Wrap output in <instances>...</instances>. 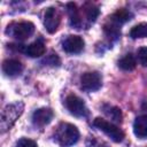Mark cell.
I'll return each mask as SVG.
<instances>
[{"instance_id":"obj_1","label":"cell","mask_w":147,"mask_h":147,"mask_svg":"<svg viewBox=\"0 0 147 147\" xmlns=\"http://www.w3.org/2000/svg\"><path fill=\"white\" fill-rule=\"evenodd\" d=\"M79 139L78 129L70 123H61L55 132V140L62 147H70Z\"/></svg>"},{"instance_id":"obj_2","label":"cell","mask_w":147,"mask_h":147,"mask_svg":"<svg viewBox=\"0 0 147 147\" xmlns=\"http://www.w3.org/2000/svg\"><path fill=\"white\" fill-rule=\"evenodd\" d=\"M23 108H24V105L22 102H15V103L7 105L2 109L1 121H0L1 132H6L7 130H9L14 125L16 119L22 115Z\"/></svg>"},{"instance_id":"obj_3","label":"cell","mask_w":147,"mask_h":147,"mask_svg":"<svg viewBox=\"0 0 147 147\" xmlns=\"http://www.w3.org/2000/svg\"><path fill=\"white\" fill-rule=\"evenodd\" d=\"M93 125L95 127H98L100 131H102L105 134H107L115 142H121L124 139V132L119 127H117L116 125H114L113 123H110L103 118L96 117L93 121Z\"/></svg>"},{"instance_id":"obj_4","label":"cell","mask_w":147,"mask_h":147,"mask_svg":"<svg viewBox=\"0 0 147 147\" xmlns=\"http://www.w3.org/2000/svg\"><path fill=\"white\" fill-rule=\"evenodd\" d=\"M34 32V24L31 22H18L14 23L10 26L8 25L7 33L13 36L18 40H24L31 37Z\"/></svg>"},{"instance_id":"obj_5","label":"cell","mask_w":147,"mask_h":147,"mask_svg":"<svg viewBox=\"0 0 147 147\" xmlns=\"http://www.w3.org/2000/svg\"><path fill=\"white\" fill-rule=\"evenodd\" d=\"M65 107L69 110V113L76 117H84L87 115V108L85 106V102L75 94H69L65 98Z\"/></svg>"},{"instance_id":"obj_6","label":"cell","mask_w":147,"mask_h":147,"mask_svg":"<svg viewBox=\"0 0 147 147\" xmlns=\"http://www.w3.org/2000/svg\"><path fill=\"white\" fill-rule=\"evenodd\" d=\"M82 88L87 92L98 91L102 85V77L96 71H88L85 72L80 78Z\"/></svg>"},{"instance_id":"obj_7","label":"cell","mask_w":147,"mask_h":147,"mask_svg":"<svg viewBox=\"0 0 147 147\" xmlns=\"http://www.w3.org/2000/svg\"><path fill=\"white\" fill-rule=\"evenodd\" d=\"M61 22V16L59 14V11L56 10V8L54 7H49L46 9L45 15H44V25L45 29L49 32V33H54Z\"/></svg>"},{"instance_id":"obj_8","label":"cell","mask_w":147,"mask_h":147,"mask_svg":"<svg viewBox=\"0 0 147 147\" xmlns=\"http://www.w3.org/2000/svg\"><path fill=\"white\" fill-rule=\"evenodd\" d=\"M84 45H85V42L82 37L71 34V36H68L63 40L62 48L64 52H67L69 54H78L84 49Z\"/></svg>"},{"instance_id":"obj_9","label":"cell","mask_w":147,"mask_h":147,"mask_svg":"<svg viewBox=\"0 0 147 147\" xmlns=\"http://www.w3.org/2000/svg\"><path fill=\"white\" fill-rule=\"evenodd\" d=\"M53 110L49 108H39L32 114V122L37 126H45L53 119Z\"/></svg>"},{"instance_id":"obj_10","label":"cell","mask_w":147,"mask_h":147,"mask_svg":"<svg viewBox=\"0 0 147 147\" xmlns=\"http://www.w3.org/2000/svg\"><path fill=\"white\" fill-rule=\"evenodd\" d=\"M2 71L8 77L18 76L23 71V64L18 60L8 59V60H5L2 63Z\"/></svg>"},{"instance_id":"obj_11","label":"cell","mask_w":147,"mask_h":147,"mask_svg":"<svg viewBox=\"0 0 147 147\" xmlns=\"http://www.w3.org/2000/svg\"><path fill=\"white\" fill-rule=\"evenodd\" d=\"M133 133L139 139L147 138V114L140 115L133 123Z\"/></svg>"},{"instance_id":"obj_12","label":"cell","mask_w":147,"mask_h":147,"mask_svg":"<svg viewBox=\"0 0 147 147\" xmlns=\"http://www.w3.org/2000/svg\"><path fill=\"white\" fill-rule=\"evenodd\" d=\"M67 10H68V14H69L70 24L74 28L79 29L80 25H82V18H80V15H79V11H78V8H77L76 3L69 2L67 5Z\"/></svg>"},{"instance_id":"obj_13","label":"cell","mask_w":147,"mask_h":147,"mask_svg":"<svg viewBox=\"0 0 147 147\" xmlns=\"http://www.w3.org/2000/svg\"><path fill=\"white\" fill-rule=\"evenodd\" d=\"M45 51H46L45 44L40 40H37V41H34V42H32L25 47V53L30 57H39V56L45 54Z\"/></svg>"},{"instance_id":"obj_14","label":"cell","mask_w":147,"mask_h":147,"mask_svg":"<svg viewBox=\"0 0 147 147\" xmlns=\"http://www.w3.org/2000/svg\"><path fill=\"white\" fill-rule=\"evenodd\" d=\"M131 16L132 15H131V13L129 10H126L124 8H121L109 17V21L115 23V24H117V25H121V24L127 22L129 20H131Z\"/></svg>"},{"instance_id":"obj_15","label":"cell","mask_w":147,"mask_h":147,"mask_svg":"<svg viewBox=\"0 0 147 147\" xmlns=\"http://www.w3.org/2000/svg\"><path fill=\"white\" fill-rule=\"evenodd\" d=\"M136 65H137V61H136V57L132 54H126L124 57H122L118 61V67L122 70H125V71L133 70L136 68Z\"/></svg>"},{"instance_id":"obj_16","label":"cell","mask_w":147,"mask_h":147,"mask_svg":"<svg viewBox=\"0 0 147 147\" xmlns=\"http://www.w3.org/2000/svg\"><path fill=\"white\" fill-rule=\"evenodd\" d=\"M130 37L132 39L147 37V22H142V23L134 25L130 31Z\"/></svg>"},{"instance_id":"obj_17","label":"cell","mask_w":147,"mask_h":147,"mask_svg":"<svg viewBox=\"0 0 147 147\" xmlns=\"http://www.w3.org/2000/svg\"><path fill=\"white\" fill-rule=\"evenodd\" d=\"M103 111L114 122H116V123H121L122 122V111H121L119 108L113 107V106H103Z\"/></svg>"},{"instance_id":"obj_18","label":"cell","mask_w":147,"mask_h":147,"mask_svg":"<svg viewBox=\"0 0 147 147\" xmlns=\"http://www.w3.org/2000/svg\"><path fill=\"white\" fill-rule=\"evenodd\" d=\"M85 14H86V17L88 18V21H95V18L98 17V15H99V9H98V7H95L94 5H92V3H87L86 6H85Z\"/></svg>"},{"instance_id":"obj_19","label":"cell","mask_w":147,"mask_h":147,"mask_svg":"<svg viewBox=\"0 0 147 147\" xmlns=\"http://www.w3.org/2000/svg\"><path fill=\"white\" fill-rule=\"evenodd\" d=\"M137 56H138L139 62H140L142 65H147V46L140 47V48L137 51Z\"/></svg>"},{"instance_id":"obj_20","label":"cell","mask_w":147,"mask_h":147,"mask_svg":"<svg viewBox=\"0 0 147 147\" xmlns=\"http://www.w3.org/2000/svg\"><path fill=\"white\" fill-rule=\"evenodd\" d=\"M16 147H38L37 146V142L29 139V138H22L18 140Z\"/></svg>"},{"instance_id":"obj_21","label":"cell","mask_w":147,"mask_h":147,"mask_svg":"<svg viewBox=\"0 0 147 147\" xmlns=\"http://www.w3.org/2000/svg\"><path fill=\"white\" fill-rule=\"evenodd\" d=\"M45 62H46V63H49V64H52V65H57V64L60 63V60H59V57H57L56 54L52 53V54L47 57V60H45Z\"/></svg>"}]
</instances>
